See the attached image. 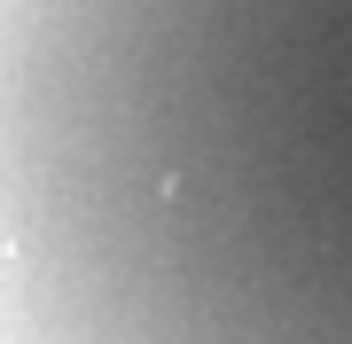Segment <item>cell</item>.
<instances>
[{"label":"cell","mask_w":352,"mask_h":344,"mask_svg":"<svg viewBox=\"0 0 352 344\" xmlns=\"http://www.w3.org/2000/svg\"><path fill=\"white\" fill-rule=\"evenodd\" d=\"M0 344H352V0H0Z\"/></svg>","instance_id":"obj_1"}]
</instances>
